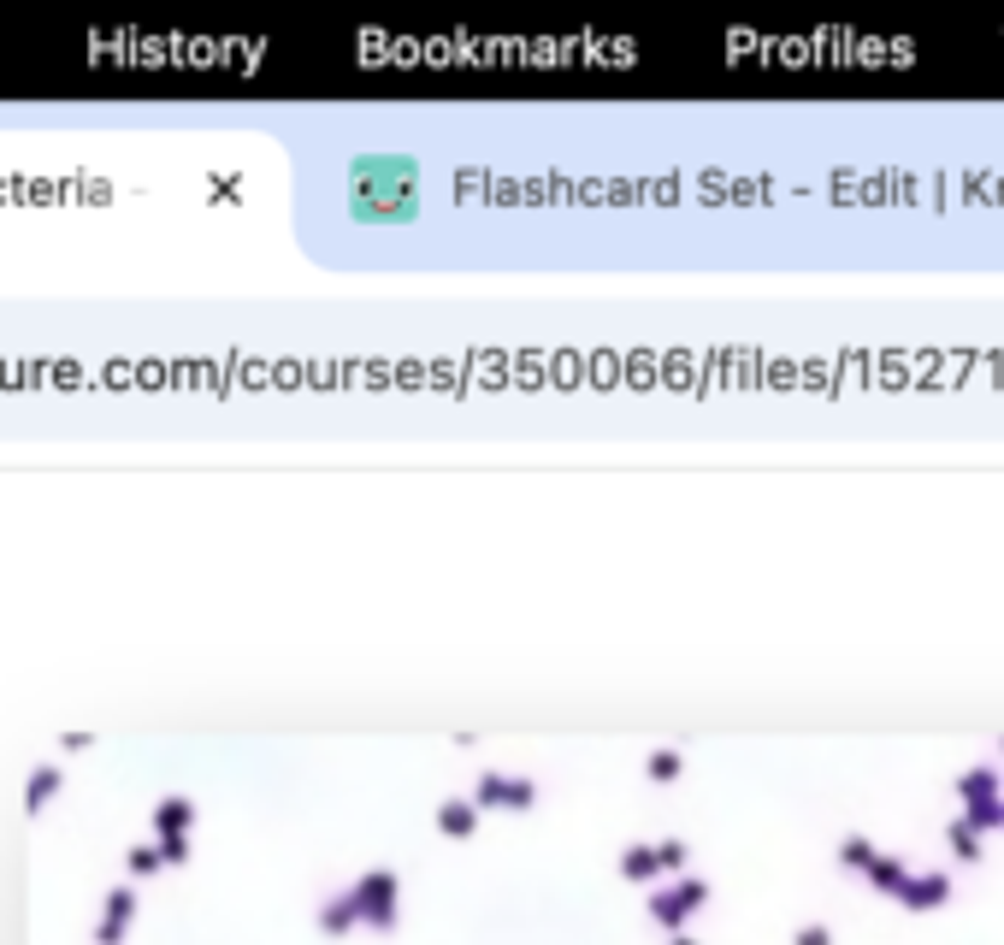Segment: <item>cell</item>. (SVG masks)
<instances>
[{"mask_svg":"<svg viewBox=\"0 0 1004 945\" xmlns=\"http://www.w3.org/2000/svg\"><path fill=\"white\" fill-rule=\"evenodd\" d=\"M349 207L361 219H402L414 213V160L408 154H367L355 160V178H349Z\"/></svg>","mask_w":1004,"mask_h":945,"instance_id":"6da1fadb","label":"cell"},{"mask_svg":"<svg viewBox=\"0 0 1004 945\" xmlns=\"http://www.w3.org/2000/svg\"><path fill=\"white\" fill-rule=\"evenodd\" d=\"M538 798V786L532 780H508V774H479V804H497V810H526Z\"/></svg>","mask_w":1004,"mask_h":945,"instance_id":"7a4b0ae2","label":"cell"},{"mask_svg":"<svg viewBox=\"0 0 1004 945\" xmlns=\"http://www.w3.org/2000/svg\"><path fill=\"white\" fill-rule=\"evenodd\" d=\"M957 792L969 798V810H981V804H999V768H993V762H975L969 774H957Z\"/></svg>","mask_w":1004,"mask_h":945,"instance_id":"3957f363","label":"cell"},{"mask_svg":"<svg viewBox=\"0 0 1004 945\" xmlns=\"http://www.w3.org/2000/svg\"><path fill=\"white\" fill-rule=\"evenodd\" d=\"M680 768H686V762H680L674 751H656V756H650V780H674Z\"/></svg>","mask_w":1004,"mask_h":945,"instance_id":"277c9868","label":"cell"},{"mask_svg":"<svg viewBox=\"0 0 1004 945\" xmlns=\"http://www.w3.org/2000/svg\"><path fill=\"white\" fill-rule=\"evenodd\" d=\"M443 827H449V833H467V827H473V804H443Z\"/></svg>","mask_w":1004,"mask_h":945,"instance_id":"5b68a950","label":"cell"},{"mask_svg":"<svg viewBox=\"0 0 1004 945\" xmlns=\"http://www.w3.org/2000/svg\"><path fill=\"white\" fill-rule=\"evenodd\" d=\"M951 839H957V851H963V857H975V827H969V821H957V827H951Z\"/></svg>","mask_w":1004,"mask_h":945,"instance_id":"8992f818","label":"cell"},{"mask_svg":"<svg viewBox=\"0 0 1004 945\" xmlns=\"http://www.w3.org/2000/svg\"><path fill=\"white\" fill-rule=\"evenodd\" d=\"M184 821H189V804H178V798L160 810V827H184Z\"/></svg>","mask_w":1004,"mask_h":945,"instance_id":"52a82bcc","label":"cell"},{"mask_svg":"<svg viewBox=\"0 0 1004 945\" xmlns=\"http://www.w3.org/2000/svg\"><path fill=\"white\" fill-rule=\"evenodd\" d=\"M54 780H60V774H54V768H42V774L30 780V798H48V792H54Z\"/></svg>","mask_w":1004,"mask_h":945,"instance_id":"ba28073f","label":"cell"}]
</instances>
